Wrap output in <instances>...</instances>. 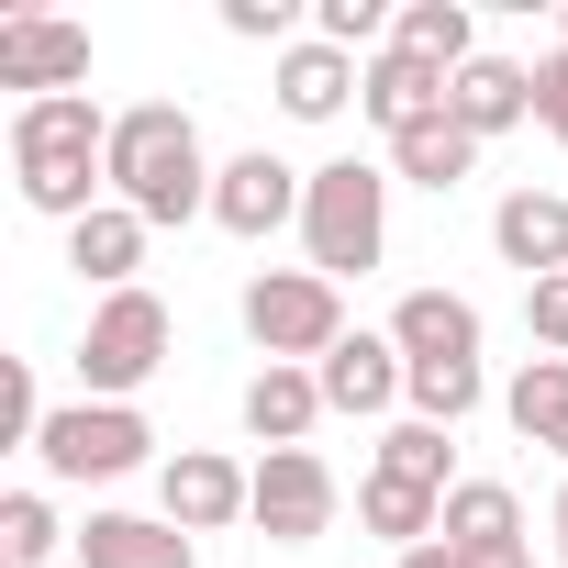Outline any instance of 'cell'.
Returning a JSON list of instances; mask_svg holds the SVG:
<instances>
[{
    "label": "cell",
    "mask_w": 568,
    "mask_h": 568,
    "mask_svg": "<svg viewBox=\"0 0 568 568\" xmlns=\"http://www.w3.org/2000/svg\"><path fill=\"white\" fill-rule=\"evenodd\" d=\"M313 379H324V413H390V402L413 390V357H402L390 335H346Z\"/></svg>",
    "instance_id": "cell-16"
},
{
    "label": "cell",
    "mask_w": 568,
    "mask_h": 568,
    "mask_svg": "<svg viewBox=\"0 0 568 568\" xmlns=\"http://www.w3.org/2000/svg\"><path fill=\"white\" fill-rule=\"evenodd\" d=\"M313 34L357 57V45H390V12H379V0H313Z\"/></svg>",
    "instance_id": "cell-29"
},
{
    "label": "cell",
    "mask_w": 568,
    "mask_h": 568,
    "mask_svg": "<svg viewBox=\"0 0 568 568\" xmlns=\"http://www.w3.org/2000/svg\"><path fill=\"white\" fill-rule=\"evenodd\" d=\"M546 535H557V568H568V479H557V501H546Z\"/></svg>",
    "instance_id": "cell-33"
},
{
    "label": "cell",
    "mask_w": 568,
    "mask_h": 568,
    "mask_svg": "<svg viewBox=\"0 0 568 568\" xmlns=\"http://www.w3.org/2000/svg\"><path fill=\"white\" fill-rule=\"evenodd\" d=\"M57 546H79V535L57 524V501H45V490H0V557H12V568H45Z\"/></svg>",
    "instance_id": "cell-25"
},
{
    "label": "cell",
    "mask_w": 568,
    "mask_h": 568,
    "mask_svg": "<svg viewBox=\"0 0 568 568\" xmlns=\"http://www.w3.org/2000/svg\"><path fill=\"white\" fill-rule=\"evenodd\" d=\"M402 402H413V424L457 435V424H468V413L490 402V379H479V368H413V390H402Z\"/></svg>",
    "instance_id": "cell-26"
},
{
    "label": "cell",
    "mask_w": 568,
    "mask_h": 568,
    "mask_svg": "<svg viewBox=\"0 0 568 568\" xmlns=\"http://www.w3.org/2000/svg\"><path fill=\"white\" fill-rule=\"evenodd\" d=\"M357 90H368V68L346 45H324V34H302L291 57H278V112H291V123H335Z\"/></svg>",
    "instance_id": "cell-17"
},
{
    "label": "cell",
    "mask_w": 568,
    "mask_h": 568,
    "mask_svg": "<svg viewBox=\"0 0 568 568\" xmlns=\"http://www.w3.org/2000/svg\"><path fill=\"white\" fill-rule=\"evenodd\" d=\"M223 34H245V45H278V57L302 45V34H291V0H223Z\"/></svg>",
    "instance_id": "cell-30"
},
{
    "label": "cell",
    "mask_w": 568,
    "mask_h": 568,
    "mask_svg": "<svg viewBox=\"0 0 568 568\" xmlns=\"http://www.w3.org/2000/svg\"><path fill=\"white\" fill-rule=\"evenodd\" d=\"M313 424H324V379L313 368H256L245 379V435L278 457V446H313Z\"/></svg>",
    "instance_id": "cell-20"
},
{
    "label": "cell",
    "mask_w": 568,
    "mask_h": 568,
    "mask_svg": "<svg viewBox=\"0 0 568 568\" xmlns=\"http://www.w3.org/2000/svg\"><path fill=\"white\" fill-rule=\"evenodd\" d=\"M79 568H201V535H179L168 513H90Z\"/></svg>",
    "instance_id": "cell-14"
},
{
    "label": "cell",
    "mask_w": 568,
    "mask_h": 568,
    "mask_svg": "<svg viewBox=\"0 0 568 568\" xmlns=\"http://www.w3.org/2000/svg\"><path fill=\"white\" fill-rule=\"evenodd\" d=\"M45 402H34V357H0V446H34Z\"/></svg>",
    "instance_id": "cell-28"
},
{
    "label": "cell",
    "mask_w": 568,
    "mask_h": 568,
    "mask_svg": "<svg viewBox=\"0 0 568 568\" xmlns=\"http://www.w3.org/2000/svg\"><path fill=\"white\" fill-rule=\"evenodd\" d=\"M379 468H402V479H424V490H457V446H446L435 424H413V413L379 435Z\"/></svg>",
    "instance_id": "cell-27"
},
{
    "label": "cell",
    "mask_w": 568,
    "mask_h": 568,
    "mask_svg": "<svg viewBox=\"0 0 568 568\" xmlns=\"http://www.w3.org/2000/svg\"><path fill=\"white\" fill-rule=\"evenodd\" d=\"M12 190L45 223H90L112 201V112L90 90L68 101H12Z\"/></svg>",
    "instance_id": "cell-1"
},
{
    "label": "cell",
    "mask_w": 568,
    "mask_h": 568,
    "mask_svg": "<svg viewBox=\"0 0 568 568\" xmlns=\"http://www.w3.org/2000/svg\"><path fill=\"white\" fill-rule=\"evenodd\" d=\"M390 568H457V557H446V535H435V546H413V557H390Z\"/></svg>",
    "instance_id": "cell-34"
},
{
    "label": "cell",
    "mask_w": 568,
    "mask_h": 568,
    "mask_svg": "<svg viewBox=\"0 0 568 568\" xmlns=\"http://www.w3.org/2000/svg\"><path fill=\"white\" fill-rule=\"evenodd\" d=\"M335 468L313 457V446H278V457H256V535L267 546H313L324 524H335Z\"/></svg>",
    "instance_id": "cell-10"
},
{
    "label": "cell",
    "mask_w": 568,
    "mask_h": 568,
    "mask_svg": "<svg viewBox=\"0 0 568 568\" xmlns=\"http://www.w3.org/2000/svg\"><path fill=\"white\" fill-rule=\"evenodd\" d=\"M168 346H179V313L156 291H112L90 313V335H79V402H134L168 368Z\"/></svg>",
    "instance_id": "cell-5"
},
{
    "label": "cell",
    "mask_w": 568,
    "mask_h": 568,
    "mask_svg": "<svg viewBox=\"0 0 568 568\" xmlns=\"http://www.w3.org/2000/svg\"><path fill=\"white\" fill-rule=\"evenodd\" d=\"M212 156H201V123L179 112V101H134V112H112V201L123 212H145L156 234L168 223H201L212 212Z\"/></svg>",
    "instance_id": "cell-2"
},
{
    "label": "cell",
    "mask_w": 568,
    "mask_h": 568,
    "mask_svg": "<svg viewBox=\"0 0 568 568\" xmlns=\"http://www.w3.org/2000/svg\"><path fill=\"white\" fill-rule=\"evenodd\" d=\"M156 513H168L179 535L256 524V468H234L223 446H179V457H156Z\"/></svg>",
    "instance_id": "cell-7"
},
{
    "label": "cell",
    "mask_w": 568,
    "mask_h": 568,
    "mask_svg": "<svg viewBox=\"0 0 568 568\" xmlns=\"http://www.w3.org/2000/svg\"><path fill=\"white\" fill-rule=\"evenodd\" d=\"M145 234H156L145 212H123V201H101L90 223H68V267L90 278L101 302H112V291H145Z\"/></svg>",
    "instance_id": "cell-15"
},
{
    "label": "cell",
    "mask_w": 568,
    "mask_h": 568,
    "mask_svg": "<svg viewBox=\"0 0 568 568\" xmlns=\"http://www.w3.org/2000/svg\"><path fill=\"white\" fill-rule=\"evenodd\" d=\"M302 256L335 278H368L379 256H390V168H368V156H324L313 168V190H302Z\"/></svg>",
    "instance_id": "cell-3"
},
{
    "label": "cell",
    "mask_w": 568,
    "mask_h": 568,
    "mask_svg": "<svg viewBox=\"0 0 568 568\" xmlns=\"http://www.w3.org/2000/svg\"><path fill=\"white\" fill-rule=\"evenodd\" d=\"M357 524H368L390 557H413V546H435V535H446V490H424V479H402V468H368Z\"/></svg>",
    "instance_id": "cell-19"
},
{
    "label": "cell",
    "mask_w": 568,
    "mask_h": 568,
    "mask_svg": "<svg viewBox=\"0 0 568 568\" xmlns=\"http://www.w3.org/2000/svg\"><path fill=\"white\" fill-rule=\"evenodd\" d=\"M479 168V134L457 123V112H435V123H413L402 145H390V179H413V190H457Z\"/></svg>",
    "instance_id": "cell-24"
},
{
    "label": "cell",
    "mask_w": 568,
    "mask_h": 568,
    "mask_svg": "<svg viewBox=\"0 0 568 568\" xmlns=\"http://www.w3.org/2000/svg\"><path fill=\"white\" fill-rule=\"evenodd\" d=\"M557 57H568V12H557Z\"/></svg>",
    "instance_id": "cell-35"
},
{
    "label": "cell",
    "mask_w": 568,
    "mask_h": 568,
    "mask_svg": "<svg viewBox=\"0 0 568 568\" xmlns=\"http://www.w3.org/2000/svg\"><path fill=\"white\" fill-rule=\"evenodd\" d=\"M490 245H501V267H524V291L535 278H568V201L557 190H501Z\"/></svg>",
    "instance_id": "cell-12"
},
{
    "label": "cell",
    "mask_w": 568,
    "mask_h": 568,
    "mask_svg": "<svg viewBox=\"0 0 568 568\" xmlns=\"http://www.w3.org/2000/svg\"><path fill=\"white\" fill-rule=\"evenodd\" d=\"M357 112H368V123H379V134H390V145H402V134H413V123H435V112H446V79H435V68H413V57H390V45H379V57H368V90H357Z\"/></svg>",
    "instance_id": "cell-21"
},
{
    "label": "cell",
    "mask_w": 568,
    "mask_h": 568,
    "mask_svg": "<svg viewBox=\"0 0 568 568\" xmlns=\"http://www.w3.org/2000/svg\"><path fill=\"white\" fill-rule=\"evenodd\" d=\"M245 335L267 368H324L346 346V291L324 267H256L245 278Z\"/></svg>",
    "instance_id": "cell-4"
},
{
    "label": "cell",
    "mask_w": 568,
    "mask_h": 568,
    "mask_svg": "<svg viewBox=\"0 0 568 568\" xmlns=\"http://www.w3.org/2000/svg\"><path fill=\"white\" fill-rule=\"evenodd\" d=\"M535 123L568 145V57H535Z\"/></svg>",
    "instance_id": "cell-32"
},
{
    "label": "cell",
    "mask_w": 568,
    "mask_h": 568,
    "mask_svg": "<svg viewBox=\"0 0 568 568\" xmlns=\"http://www.w3.org/2000/svg\"><path fill=\"white\" fill-rule=\"evenodd\" d=\"M501 413H513V435H524V446L568 457V357H524V368H513V390H501Z\"/></svg>",
    "instance_id": "cell-23"
},
{
    "label": "cell",
    "mask_w": 568,
    "mask_h": 568,
    "mask_svg": "<svg viewBox=\"0 0 568 568\" xmlns=\"http://www.w3.org/2000/svg\"><path fill=\"white\" fill-rule=\"evenodd\" d=\"M524 324H535L546 357H568V278H535V291H524Z\"/></svg>",
    "instance_id": "cell-31"
},
{
    "label": "cell",
    "mask_w": 568,
    "mask_h": 568,
    "mask_svg": "<svg viewBox=\"0 0 568 568\" xmlns=\"http://www.w3.org/2000/svg\"><path fill=\"white\" fill-rule=\"evenodd\" d=\"M390 57H413V68L457 79V68L479 57V23H468V0H413V12H390Z\"/></svg>",
    "instance_id": "cell-22"
},
{
    "label": "cell",
    "mask_w": 568,
    "mask_h": 568,
    "mask_svg": "<svg viewBox=\"0 0 568 568\" xmlns=\"http://www.w3.org/2000/svg\"><path fill=\"white\" fill-rule=\"evenodd\" d=\"M446 112L490 145V134H513V123H535V68H513V57H468L457 79H446Z\"/></svg>",
    "instance_id": "cell-18"
},
{
    "label": "cell",
    "mask_w": 568,
    "mask_h": 568,
    "mask_svg": "<svg viewBox=\"0 0 568 568\" xmlns=\"http://www.w3.org/2000/svg\"><path fill=\"white\" fill-rule=\"evenodd\" d=\"M0 90H23V101L90 90V23H68V12H0Z\"/></svg>",
    "instance_id": "cell-8"
},
{
    "label": "cell",
    "mask_w": 568,
    "mask_h": 568,
    "mask_svg": "<svg viewBox=\"0 0 568 568\" xmlns=\"http://www.w3.org/2000/svg\"><path fill=\"white\" fill-rule=\"evenodd\" d=\"M302 190H313V168L245 145V156H223V179H212V223H223V234H245V245H267L278 223H302Z\"/></svg>",
    "instance_id": "cell-9"
},
{
    "label": "cell",
    "mask_w": 568,
    "mask_h": 568,
    "mask_svg": "<svg viewBox=\"0 0 568 568\" xmlns=\"http://www.w3.org/2000/svg\"><path fill=\"white\" fill-rule=\"evenodd\" d=\"M446 557H457V568H535V546H524V490H513V479H457V490H446Z\"/></svg>",
    "instance_id": "cell-11"
},
{
    "label": "cell",
    "mask_w": 568,
    "mask_h": 568,
    "mask_svg": "<svg viewBox=\"0 0 568 568\" xmlns=\"http://www.w3.org/2000/svg\"><path fill=\"white\" fill-rule=\"evenodd\" d=\"M390 346H402L413 368H479V302H457V291H402Z\"/></svg>",
    "instance_id": "cell-13"
},
{
    "label": "cell",
    "mask_w": 568,
    "mask_h": 568,
    "mask_svg": "<svg viewBox=\"0 0 568 568\" xmlns=\"http://www.w3.org/2000/svg\"><path fill=\"white\" fill-rule=\"evenodd\" d=\"M156 457V424L134 402H57L45 435H34V468L68 479V490H101V479H134Z\"/></svg>",
    "instance_id": "cell-6"
}]
</instances>
